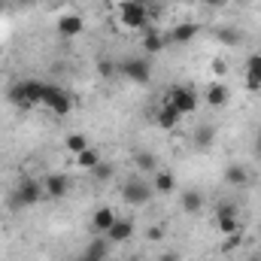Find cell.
I'll list each match as a JSON object with an SVG mask.
<instances>
[{"label": "cell", "instance_id": "1", "mask_svg": "<svg viewBox=\"0 0 261 261\" xmlns=\"http://www.w3.org/2000/svg\"><path fill=\"white\" fill-rule=\"evenodd\" d=\"M43 88L46 82L40 79H21L9 88V100L18 107V110H31V107H43Z\"/></svg>", "mask_w": 261, "mask_h": 261}, {"label": "cell", "instance_id": "2", "mask_svg": "<svg viewBox=\"0 0 261 261\" xmlns=\"http://www.w3.org/2000/svg\"><path fill=\"white\" fill-rule=\"evenodd\" d=\"M43 197H46V192H43V179L24 176V179H18V186L12 189L9 206H12V210H28V206H37Z\"/></svg>", "mask_w": 261, "mask_h": 261}, {"label": "cell", "instance_id": "3", "mask_svg": "<svg viewBox=\"0 0 261 261\" xmlns=\"http://www.w3.org/2000/svg\"><path fill=\"white\" fill-rule=\"evenodd\" d=\"M119 21L128 31H146L149 28V6L146 3H122Z\"/></svg>", "mask_w": 261, "mask_h": 261}, {"label": "cell", "instance_id": "4", "mask_svg": "<svg viewBox=\"0 0 261 261\" xmlns=\"http://www.w3.org/2000/svg\"><path fill=\"white\" fill-rule=\"evenodd\" d=\"M43 107L49 113H55V116H67L73 110V97L67 94L61 85H49L46 82V88H43Z\"/></svg>", "mask_w": 261, "mask_h": 261}, {"label": "cell", "instance_id": "5", "mask_svg": "<svg viewBox=\"0 0 261 261\" xmlns=\"http://www.w3.org/2000/svg\"><path fill=\"white\" fill-rule=\"evenodd\" d=\"M167 103H170L179 116H192V113L197 110L195 88H189V85H173V88H170V94H167Z\"/></svg>", "mask_w": 261, "mask_h": 261}, {"label": "cell", "instance_id": "6", "mask_svg": "<svg viewBox=\"0 0 261 261\" xmlns=\"http://www.w3.org/2000/svg\"><path fill=\"white\" fill-rule=\"evenodd\" d=\"M152 195H155V189H152V182H146V179H128V182L122 186V197H125V203H130V206L149 203Z\"/></svg>", "mask_w": 261, "mask_h": 261}, {"label": "cell", "instance_id": "7", "mask_svg": "<svg viewBox=\"0 0 261 261\" xmlns=\"http://www.w3.org/2000/svg\"><path fill=\"white\" fill-rule=\"evenodd\" d=\"M119 70H122V76H128L137 85H146L152 79V61L149 58H128V61H122Z\"/></svg>", "mask_w": 261, "mask_h": 261}, {"label": "cell", "instance_id": "8", "mask_svg": "<svg viewBox=\"0 0 261 261\" xmlns=\"http://www.w3.org/2000/svg\"><path fill=\"white\" fill-rule=\"evenodd\" d=\"M85 31V18L82 15H76V12H67L58 18V37H64V40H73V37H79Z\"/></svg>", "mask_w": 261, "mask_h": 261}, {"label": "cell", "instance_id": "9", "mask_svg": "<svg viewBox=\"0 0 261 261\" xmlns=\"http://www.w3.org/2000/svg\"><path fill=\"white\" fill-rule=\"evenodd\" d=\"M203 100H206V107H213V110L228 107V100H231V88H228V82H213V85L206 88Z\"/></svg>", "mask_w": 261, "mask_h": 261}, {"label": "cell", "instance_id": "10", "mask_svg": "<svg viewBox=\"0 0 261 261\" xmlns=\"http://www.w3.org/2000/svg\"><path fill=\"white\" fill-rule=\"evenodd\" d=\"M43 192H46V197H52V200H61L70 192V179H67L64 173H49L43 179Z\"/></svg>", "mask_w": 261, "mask_h": 261}, {"label": "cell", "instance_id": "11", "mask_svg": "<svg viewBox=\"0 0 261 261\" xmlns=\"http://www.w3.org/2000/svg\"><path fill=\"white\" fill-rule=\"evenodd\" d=\"M116 219H119V216H116L113 206H100V210H94V216H91V231L107 237V231L116 225Z\"/></svg>", "mask_w": 261, "mask_h": 261}, {"label": "cell", "instance_id": "12", "mask_svg": "<svg viewBox=\"0 0 261 261\" xmlns=\"http://www.w3.org/2000/svg\"><path fill=\"white\" fill-rule=\"evenodd\" d=\"M134 219H116V225L107 231V240L110 243H128L130 237H134Z\"/></svg>", "mask_w": 261, "mask_h": 261}, {"label": "cell", "instance_id": "13", "mask_svg": "<svg viewBox=\"0 0 261 261\" xmlns=\"http://www.w3.org/2000/svg\"><path fill=\"white\" fill-rule=\"evenodd\" d=\"M225 182H228V186H234V189L249 186V182H252L249 167H246V164H228V167H225Z\"/></svg>", "mask_w": 261, "mask_h": 261}, {"label": "cell", "instance_id": "14", "mask_svg": "<svg viewBox=\"0 0 261 261\" xmlns=\"http://www.w3.org/2000/svg\"><path fill=\"white\" fill-rule=\"evenodd\" d=\"M152 189H155V195H173L176 192V176L170 170H155L152 173Z\"/></svg>", "mask_w": 261, "mask_h": 261}, {"label": "cell", "instance_id": "15", "mask_svg": "<svg viewBox=\"0 0 261 261\" xmlns=\"http://www.w3.org/2000/svg\"><path fill=\"white\" fill-rule=\"evenodd\" d=\"M179 119H182V116H179V113H176L167 100L155 110V122H158V128H164V130H173L176 125H179Z\"/></svg>", "mask_w": 261, "mask_h": 261}, {"label": "cell", "instance_id": "16", "mask_svg": "<svg viewBox=\"0 0 261 261\" xmlns=\"http://www.w3.org/2000/svg\"><path fill=\"white\" fill-rule=\"evenodd\" d=\"M88 261H107V255H110V240L103 237V234H97L88 246H85V252H82Z\"/></svg>", "mask_w": 261, "mask_h": 261}, {"label": "cell", "instance_id": "17", "mask_svg": "<svg viewBox=\"0 0 261 261\" xmlns=\"http://www.w3.org/2000/svg\"><path fill=\"white\" fill-rule=\"evenodd\" d=\"M197 34H200V24L197 21H182L170 31V43H192Z\"/></svg>", "mask_w": 261, "mask_h": 261}, {"label": "cell", "instance_id": "18", "mask_svg": "<svg viewBox=\"0 0 261 261\" xmlns=\"http://www.w3.org/2000/svg\"><path fill=\"white\" fill-rule=\"evenodd\" d=\"M246 88L249 91H261V55L258 52L246 61Z\"/></svg>", "mask_w": 261, "mask_h": 261}, {"label": "cell", "instance_id": "19", "mask_svg": "<svg viewBox=\"0 0 261 261\" xmlns=\"http://www.w3.org/2000/svg\"><path fill=\"white\" fill-rule=\"evenodd\" d=\"M179 206H182V213H200L203 210V192H197V189L182 192L179 195Z\"/></svg>", "mask_w": 261, "mask_h": 261}, {"label": "cell", "instance_id": "20", "mask_svg": "<svg viewBox=\"0 0 261 261\" xmlns=\"http://www.w3.org/2000/svg\"><path fill=\"white\" fill-rule=\"evenodd\" d=\"M100 161H103V158H100V152H97V149H91V146H88V149H82V152L76 155V164H79L82 170H94Z\"/></svg>", "mask_w": 261, "mask_h": 261}, {"label": "cell", "instance_id": "21", "mask_svg": "<svg viewBox=\"0 0 261 261\" xmlns=\"http://www.w3.org/2000/svg\"><path fill=\"white\" fill-rule=\"evenodd\" d=\"M164 43H167V40H164L161 34H155V31H149V34L143 37V52H146V55H158V52L164 49Z\"/></svg>", "mask_w": 261, "mask_h": 261}, {"label": "cell", "instance_id": "22", "mask_svg": "<svg viewBox=\"0 0 261 261\" xmlns=\"http://www.w3.org/2000/svg\"><path fill=\"white\" fill-rule=\"evenodd\" d=\"M64 146H67L70 155H79L82 149H88V140H85V134H70L64 140Z\"/></svg>", "mask_w": 261, "mask_h": 261}, {"label": "cell", "instance_id": "23", "mask_svg": "<svg viewBox=\"0 0 261 261\" xmlns=\"http://www.w3.org/2000/svg\"><path fill=\"white\" fill-rule=\"evenodd\" d=\"M137 167H140L143 173H155V170H158V161H155L152 152H137Z\"/></svg>", "mask_w": 261, "mask_h": 261}, {"label": "cell", "instance_id": "24", "mask_svg": "<svg viewBox=\"0 0 261 261\" xmlns=\"http://www.w3.org/2000/svg\"><path fill=\"white\" fill-rule=\"evenodd\" d=\"M213 137H216V130L210 128V125H203V128L195 130V143L200 149H206V146H213Z\"/></svg>", "mask_w": 261, "mask_h": 261}, {"label": "cell", "instance_id": "25", "mask_svg": "<svg viewBox=\"0 0 261 261\" xmlns=\"http://www.w3.org/2000/svg\"><path fill=\"white\" fill-rule=\"evenodd\" d=\"M219 231L228 237V234H237L240 231V219L237 216H225V219H219Z\"/></svg>", "mask_w": 261, "mask_h": 261}, {"label": "cell", "instance_id": "26", "mask_svg": "<svg viewBox=\"0 0 261 261\" xmlns=\"http://www.w3.org/2000/svg\"><path fill=\"white\" fill-rule=\"evenodd\" d=\"M97 73H100V76H107V79H113V76L119 73V67L113 64L110 58H100V61H97Z\"/></svg>", "mask_w": 261, "mask_h": 261}, {"label": "cell", "instance_id": "27", "mask_svg": "<svg viewBox=\"0 0 261 261\" xmlns=\"http://www.w3.org/2000/svg\"><path fill=\"white\" fill-rule=\"evenodd\" d=\"M225 216H237V206H234L231 200L219 203V210H216V219H225Z\"/></svg>", "mask_w": 261, "mask_h": 261}, {"label": "cell", "instance_id": "28", "mask_svg": "<svg viewBox=\"0 0 261 261\" xmlns=\"http://www.w3.org/2000/svg\"><path fill=\"white\" fill-rule=\"evenodd\" d=\"M219 40H222V43H231V46H237V43H240L237 31H228V28H222V31H219Z\"/></svg>", "mask_w": 261, "mask_h": 261}, {"label": "cell", "instance_id": "29", "mask_svg": "<svg viewBox=\"0 0 261 261\" xmlns=\"http://www.w3.org/2000/svg\"><path fill=\"white\" fill-rule=\"evenodd\" d=\"M91 173H94V176H97V179H110V176H113V167H110V164H103V161H100V164H97V167H94V170H91Z\"/></svg>", "mask_w": 261, "mask_h": 261}, {"label": "cell", "instance_id": "30", "mask_svg": "<svg viewBox=\"0 0 261 261\" xmlns=\"http://www.w3.org/2000/svg\"><path fill=\"white\" fill-rule=\"evenodd\" d=\"M237 246H240V231L225 237V246H222V252H231V249H237Z\"/></svg>", "mask_w": 261, "mask_h": 261}, {"label": "cell", "instance_id": "31", "mask_svg": "<svg viewBox=\"0 0 261 261\" xmlns=\"http://www.w3.org/2000/svg\"><path fill=\"white\" fill-rule=\"evenodd\" d=\"M146 237H149V240L155 243V240H161V237H164V228H161V225H152V228L146 231Z\"/></svg>", "mask_w": 261, "mask_h": 261}, {"label": "cell", "instance_id": "32", "mask_svg": "<svg viewBox=\"0 0 261 261\" xmlns=\"http://www.w3.org/2000/svg\"><path fill=\"white\" fill-rule=\"evenodd\" d=\"M213 73H216V76H225V73H228V64H225L222 58H219V61H213Z\"/></svg>", "mask_w": 261, "mask_h": 261}, {"label": "cell", "instance_id": "33", "mask_svg": "<svg viewBox=\"0 0 261 261\" xmlns=\"http://www.w3.org/2000/svg\"><path fill=\"white\" fill-rule=\"evenodd\" d=\"M158 261H182V258H179V252H161Z\"/></svg>", "mask_w": 261, "mask_h": 261}, {"label": "cell", "instance_id": "34", "mask_svg": "<svg viewBox=\"0 0 261 261\" xmlns=\"http://www.w3.org/2000/svg\"><path fill=\"white\" fill-rule=\"evenodd\" d=\"M252 152H255V158H258V161H261V134H258V137H255V149H252Z\"/></svg>", "mask_w": 261, "mask_h": 261}, {"label": "cell", "instance_id": "35", "mask_svg": "<svg viewBox=\"0 0 261 261\" xmlns=\"http://www.w3.org/2000/svg\"><path fill=\"white\" fill-rule=\"evenodd\" d=\"M203 3H210V6H222V3H228V0H203Z\"/></svg>", "mask_w": 261, "mask_h": 261}, {"label": "cell", "instance_id": "36", "mask_svg": "<svg viewBox=\"0 0 261 261\" xmlns=\"http://www.w3.org/2000/svg\"><path fill=\"white\" fill-rule=\"evenodd\" d=\"M246 261H261V252H252V255H249Z\"/></svg>", "mask_w": 261, "mask_h": 261}, {"label": "cell", "instance_id": "37", "mask_svg": "<svg viewBox=\"0 0 261 261\" xmlns=\"http://www.w3.org/2000/svg\"><path fill=\"white\" fill-rule=\"evenodd\" d=\"M119 3H146V0H119Z\"/></svg>", "mask_w": 261, "mask_h": 261}, {"label": "cell", "instance_id": "38", "mask_svg": "<svg viewBox=\"0 0 261 261\" xmlns=\"http://www.w3.org/2000/svg\"><path fill=\"white\" fill-rule=\"evenodd\" d=\"M155 3H158V0H146V6H155Z\"/></svg>", "mask_w": 261, "mask_h": 261}, {"label": "cell", "instance_id": "39", "mask_svg": "<svg viewBox=\"0 0 261 261\" xmlns=\"http://www.w3.org/2000/svg\"><path fill=\"white\" fill-rule=\"evenodd\" d=\"M128 261H143V258H137V255H130V258Z\"/></svg>", "mask_w": 261, "mask_h": 261}, {"label": "cell", "instance_id": "40", "mask_svg": "<svg viewBox=\"0 0 261 261\" xmlns=\"http://www.w3.org/2000/svg\"><path fill=\"white\" fill-rule=\"evenodd\" d=\"M76 261H88V258H85V255H79V258H76Z\"/></svg>", "mask_w": 261, "mask_h": 261}]
</instances>
